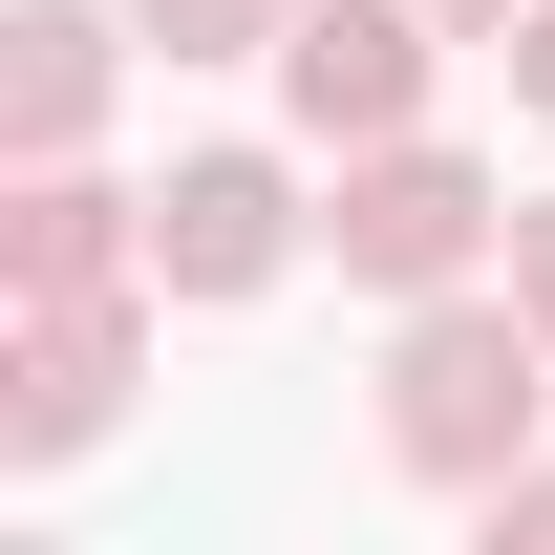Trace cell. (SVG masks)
I'll list each match as a JSON object with an SVG mask.
<instances>
[{
  "label": "cell",
  "instance_id": "277c9868",
  "mask_svg": "<svg viewBox=\"0 0 555 555\" xmlns=\"http://www.w3.org/2000/svg\"><path fill=\"white\" fill-rule=\"evenodd\" d=\"M150 321L171 299H0V470H86L107 427L150 406Z\"/></svg>",
  "mask_w": 555,
  "mask_h": 555
},
{
  "label": "cell",
  "instance_id": "ba28073f",
  "mask_svg": "<svg viewBox=\"0 0 555 555\" xmlns=\"http://www.w3.org/2000/svg\"><path fill=\"white\" fill-rule=\"evenodd\" d=\"M150 43H171V65H278V22H299V0H129Z\"/></svg>",
  "mask_w": 555,
  "mask_h": 555
},
{
  "label": "cell",
  "instance_id": "30bf717a",
  "mask_svg": "<svg viewBox=\"0 0 555 555\" xmlns=\"http://www.w3.org/2000/svg\"><path fill=\"white\" fill-rule=\"evenodd\" d=\"M491 278L534 299V343H555V193H513V257H491Z\"/></svg>",
  "mask_w": 555,
  "mask_h": 555
},
{
  "label": "cell",
  "instance_id": "7a4b0ae2",
  "mask_svg": "<svg viewBox=\"0 0 555 555\" xmlns=\"http://www.w3.org/2000/svg\"><path fill=\"white\" fill-rule=\"evenodd\" d=\"M321 257L343 299H449V278L513 257V171L449 129H385V150H321Z\"/></svg>",
  "mask_w": 555,
  "mask_h": 555
},
{
  "label": "cell",
  "instance_id": "5b68a950",
  "mask_svg": "<svg viewBox=\"0 0 555 555\" xmlns=\"http://www.w3.org/2000/svg\"><path fill=\"white\" fill-rule=\"evenodd\" d=\"M257 86H278V129H299V150H385V129H427L449 22H427V0H299Z\"/></svg>",
  "mask_w": 555,
  "mask_h": 555
},
{
  "label": "cell",
  "instance_id": "8fae6325",
  "mask_svg": "<svg viewBox=\"0 0 555 555\" xmlns=\"http://www.w3.org/2000/svg\"><path fill=\"white\" fill-rule=\"evenodd\" d=\"M491 65H513V107H555V0L513 22V43H491Z\"/></svg>",
  "mask_w": 555,
  "mask_h": 555
},
{
  "label": "cell",
  "instance_id": "52a82bcc",
  "mask_svg": "<svg viewBox=\"0 0 555 555\" xmlns=\"http://www.w3.org/2000/svg\"><path fill=\"white\" fill-rule=\"evenodd\" d=\"M150 278V193L107 150H43V171H0V299H129Z\"/></svg>",
  "mask_w": 555,
  "mask_h": 555
},
{
  "label": "cell",
  "instance_id": "7c38bea8",
  "mask_svg": "<svg viewBox=\"0 0 555 555\" xmlns=\"http://www.w3.org/2000/svg\"><path fill=\"white\" fill-rule=\"evenodd\" d=\"M427 22H449V43H513V22H534V0H427Z\"/></svg>",
  "mask_w": 555,
  "mask_h": 555
},
{
  "label": "cell",
  "instance_id": "3957f363",
  "mask_svg": "<svg viewBox=\"0 0 555 555\" xmlns=\"http://www.w3.org/2000/svg\"><path fill=\"white\" fill-rule=\"evenodd\" d=\"M299 257H321L299 150H171V171H150V299H171V321H235V299H278Z\"/></svg>",
  "mask_w": 555,
  "mask_h": 555
},
{
  "label": "cell",
  "instance_id": "6da1fadb",
  "mask_svg": "<svg viewBox=\"0 0 555 555\" xmlns=\"http://www.w3.org/2000/svg\"><path fill=\"white\" fill-rule=\"evenodd\" d=\"M363 427H385V470L449 491L470 513L491 470H534L555 449V343L513 278H449V299H385V385H363Z\"/></svg>",
  "mask_w": 555,
  "mask_h": 555
},
{
  "label": "cell",
  "instance_id": "9c48e42d",
  "mask_svg": "<svg viewBox=\"0 0 555 555\" xmlns=\"http://www.w3.org/2000/svg\"><path fill=\"white\" fill-rule=\"evenodd\" d=\"M470 534H491V555H555V449H534V470H491V491H470Z\"/></svg>",
  "mask_w": 555,
  "mask_h": 555
},
{
  "label": "cell",
  "instance_id": "8992f818",
  "mask_svg": "<svg viewBox=\"0 0 555 555\" xmlns=\"http://www.w3.org/2000/svg\"><path fill=\"white\" fill-rule=\"evenodd\" d=\"M129 65H150V22H129V0H0V171H43V150H107Z\"/></svg>",
  "mask_w": 555,
  "mask_h": 555
}]
</instances>
